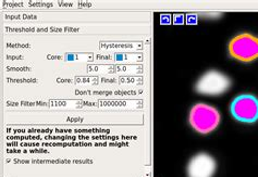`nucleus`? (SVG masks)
Masks as SVG:
<instances>
[{
	"instance_id": "1",
	"label": "nucleus",
	"mask_w": 258,
	"mask_h": 177,
	"mask_svg": "<svg viewBox=\"0 0 258 177\" xmlns=\"http://www.w3.org/2000/svg\"><path fill=\"white\" fill-rule=\"evenodd\" d=\"M220 114L216 108L206 104H196L189 113V123L196 132L206 135L219 125Z\"/></svg>"
},
{
	"instance_id": "2",
	"label": "nucleus",
	"mask_w": 258,
	"mask_h": 177,
	"mask_svg": "<svg viewBox=\"0 0 258 177\" xmlns=\"http://www.w3.org/2000/svg\"><path fill=\"white\" fill-rule=\"evenodd\" d=\"M229 52L231 57L242 62L258 59V37L248 33L240 34L230 42Z\"/></svg>"
},
{
	"instance_id": "3",
	"label": "nucleus",
	"mask_w": 258,
	"mask_h": 177,
	"mask_svg": "<svg viewBox=\"0 0 258 177\" xmlns=\"http://www.w3.org/2000/svg\"><path fill=\"white\" fill-rule=\"evenodd\" d=\"M231 113L244 123H254L258 120V99L253 95H240L231 104Z\"/></svg>"
},
{
	"instance_id": "4",
	"label": "nucleus",
	"mask_w": 258,
	"mask_h": 177,
	"mask_svg": "<svg viewBox=\"0 0 258 177\" xmlns=\"http://www.w3.org/2000/svg\"><path fill=\"white\" fill-rule=\"evenodd\" d=\"M230 86L231 80L227 75L216 71H210L204 74L198 80L195 90L200 94L215 96L227 92Z\"/></svg>"
},
{
	"instance_id": "5",
	"label": "nucleus",
	"mask_w": 258,
	"mask_h": 177,
	"mask_svg": "<svg viewBox=\"0 0 258 177\" xmlns=\"http://www.w3.org/2000/svg\"><path fill=\"white\" fill-rule=\"evenodd\" d=\"M216 172V162L207 153H199L188 163V177H213Z\"/></svg>"
}]
</instances>
